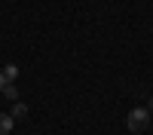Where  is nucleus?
<instances>
[{"label":"nucleus","instance_id":"obj_6","mask_svg":"<svg viewBox=\"0 0 153 135\" xmlns=\"http://www.w3.org/2000/svg\"><path fill=\"white\" fill-rule=\"evenodd\" d=\"M6 83H9V80L3 77V71H0V92H3V89H6Z\"/></svg>","mask_w":153,"mask_h":135},{"label":"nucleus","instance_id":"obj_3","mask_svg":"<svg viewBox=\"0 0 153 135\" xmlns=\"http://www.w3.org/2000/svg\"><path fill=\"white\" fill-rule=\"evenodd\" d=\"M12 123H16V120H12L9 114H0V135H9L12 132Z\"/></svg>","mask_w":153,"mask_h":135},{"label":"nucleus","instance_id":"obj_2","mask_svg":"<svg viewBox=\"0 0 153 135\" xmlns=\"http://www.w3.org/2000/svg\"><path fill=\"white\" fill-rule=\"evenodd\" d=\"M25 114H28V104H25V101H12V110H9V117H12V120H22Z\"/></svg>","mask_w":153,"mask_h":135},{"label":"nucleus","instance_id":"obj_7","mask_svg":"<svg viewBox=\"0 0 153 135\" xmlns=\"http://www.w3.org/2000/svg\"><path fill=\"white\" fill-rule=\"evenodd\" d=\"M147 110H150V114H153V98H150V104H147Z\"/></svg>","mask_w":153,"mask_h":135},{"label":"nucleus","instance_id":"obj_5","mask_svg":"<svg viewBox=\"0 0 153 135\" xmlns=\"http://www.w3.org/2000/svg\"><path fill=\"white\" fill-rule=\"evenodd\" d=\"M3 77H6L9 83H16V80H19V68H16V65H6V68H3Z\"/></svg>","mask_w":153,"mask_h":135},{"label":"nucleus","instance_id":"obj_1","mask_svg":"<svg viewBox=\"0 0 153 135\" xmlns=\"http://www.w3.org/2000/svg\"><path fill=\"white\" fill-rule=\"evenodd\" d=\"M126 126H129V132H147V126H150V110L147 107H132L129 117H126Z\"/></svg>","mask_w":153,"mask_h":135},{"label":"nucleus","instance_id":"obj_4","mask_svg":"<svg viewBox=\"0 0 153 135\" xmlns=\"http://www.w3.org/2000/svg\"><path fill=\"white\" fill-rule=\"evenodd\" d=\"M3 95L9 98V101H19V86H16V83H6V89H3Z\"/></svg>","mask_w":153,"mask_h":135}]
</instances>
